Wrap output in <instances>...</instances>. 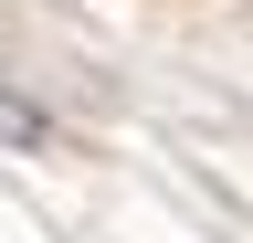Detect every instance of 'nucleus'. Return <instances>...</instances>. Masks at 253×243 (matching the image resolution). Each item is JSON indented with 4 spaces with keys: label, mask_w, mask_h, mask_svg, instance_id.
Masks as SVG:
<instances>
[{
    "label": "nucleus",
    "mask_w": 253,
    "mask_h": 243,
    "mask_svg": "<svg viewBox=\"0 0 253 243\" xmlns=\"http://www.w3.org/2000/svg\"><path fill=\"white\" fill-rule=\"evenodd\" d=\"M0 148H53V116L32 96H11V85H0Z\"/></svg>",
    "instance_id": "nucleus-1"
}]
</instances>
